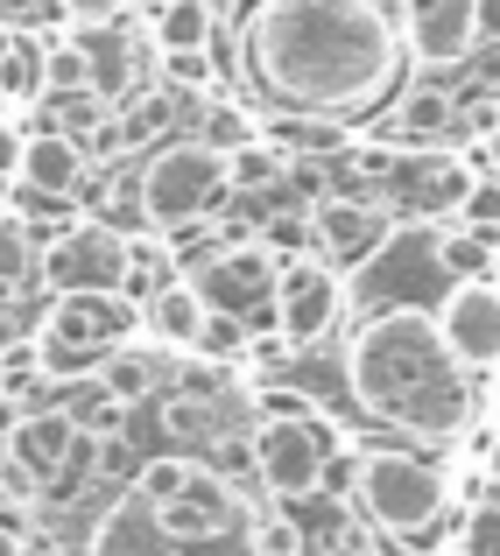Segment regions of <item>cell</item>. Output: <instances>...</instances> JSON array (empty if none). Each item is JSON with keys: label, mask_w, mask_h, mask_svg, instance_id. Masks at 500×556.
<instances>
[{"label": "cell", "mask_w": 500, "mask_h": 556, "mask_svg": "<svg viewBox=\"0 0 500 556\" xmlns=\"http://www.w3.org/2000/svg\"><path fill=\"white\" fill-rule=\"evenodd\" d=\"M402 22L380 0H247L233 71L268 121H366L402 85Z\"/></svg>", "instance_id": "cell-1"}, {"label": "cell", "mask_w": 500, "mask_h": 556, "mask_svg": "<svg viewBox=\"0 0 500 556\" xmlns=\"http://www.w3.org/2000/svg\"><path fill=\"white\" fill-rule=\"evenodd\" d=\"M346 394L360 416L388 422V430L416 437V444H451L473 430V367L445 345L437 311H366L346 331Z\"/></svg>", "instance_id": "cell-2"}, {"label": "cell", "mask_w": 500, "mask_h": 556, "mask_svg": "<svg viewBox=\"0 0 500 556\" xmlns=\"http://www.w3.org/2000/svg\"><path fill=\"white\" fill-rule=\"evenodd\" d=\"M346 486H352V507L366 515V529L395 535V543H416V535L445 529L451 515V479L416 451H380V444L360 451Z\"/></svg>", "instance_id": "cell-3"}, {"label": "cell", "mask_w": 500, "mask_h": 556, "mask_svg": "<svg viewBox=\"0 0 500 556\" xmlns=\"http://www.w3.org/2000/svg\"><path fill=\"white\" fill-rule=\"evenodd\" d=\"M338 444H346V437H338L325 416H311L297 394H261V422H254V437H247V465H254L261 493H275V501H311V493H325Z\"/></svg>", "instance_id": "cell-4"}, {"label": "cell", "mask_w": 500, "mask_h": 556, "mask_svg": "<svg viewBox=\"0 0 500 556\" xmlns=\"http://www.w3.org/2000/svg\"><path fill=\"white\" fill-rule=\"evenodd\" d=\"M141 331V303L127 289H71V296H50L36 325V359L50 380H92L99 359L113 345H127Z\"/></svg>", "instance_id": "cell-5"}, {"label": "cell", "mask_w": 500, "mask_h": 556, "mask_svg": "<svg viewBox=\"0 0 500 556\" xmlns=\"http://www.w3.org/2000/svg\"><path fill=\"white\" fill-rule=\"evenodd\" d=\"M218 198H233V184L212 141H163L135 163V218L155 232H190Z\"/></svg>", "instance_id": "cell-6"}, {"label": "cell", "mask_w": 500, "mask_h": 556, "mask_svg": "<svg viewBox=\"0 0 500 556\" xmlns=\"http://www.w3.org/2000/svg\"><path fill=\"white\" fill-rule=\"evenodd\" d=\"M254 422H261V402L226 374V359H198V353H190V367L155 402V430L170 444H190V451L240 444V437H254Z\"/></svg>", "instance_id": "cell-7"}, {"label": "cell", "mask_w": 500, "mask_h": 556, "mask_svg": "<svg viewBox=\"0 0 500 556\" xmlns=\"http://www.w3.org/2000/svg\"><path fill=\"white\" fill-rule=\"evenodd\" d=\"M451 282H459V275L445 268L437 226H395L388 240H380V254L360 261L352 317H366V311H437Z\"/></svg>", "instance_id": "cell-8"}, {"label": "cell", "mask_w": 500, "mask_h": 556, "mask_svg": "<svg viewBox=\"0 0 500 556\" xmlns=\"http://www.w3.org/2000/svg\"><path fill=\"white\" fill-rule=\"evenodd\" d=\"M346 268H332L325 254H311V247H297V254H283V275H275V331H283V345H317L332 339L338 325H346Z\"/></svg>", "instance_id": "cell-9"}, {"label": "cell", "mask_w": 500, "mask_h": 556, "mask_svg": "<svg viewBox=\"0 0 500 556\" xmlns=\"http://www.w3.org/2000/svg\"><path fill=\"white\" fill-rule=\"evenodd\" d=\"M303 232H311V254H325L332 268H360L395 232V204L374 198V190L338 184V190H317V198L303 204Z\"/></svg>", "instance_id": "cell-10"}, {"label": "cell", "mask_w": 500, "mask_h": 556, "mask_svg": "<svg viewBox=\"0 0 500 556\" xmlns=\"http://www.w3.org/2000/svg\"><path fill=\"white\" fill-rule=\"evenodd\" d=\"M36 275H42L50 296H71V289H121L127 282V226H113V218H99V212L71 218V226L42 247Z\"/></svg>", "instance_id": "cell-11"}, {"label": "cell", "mask_w": 500, "mask_h": 556, "mask_svg": "<svg viewBox=\"0 0 500 556\" xmlns=\"http://www.w3.org/2000/svg\"><path fill=\"white\" fill-rule=\"evenodd\" d=\"M254 529H261V521H254ZM85 556H261V543H254V535H240V543H184V535H170L163 521H155V507L127 486L121 501L92 521Z\"/></svg>", "instance_id": "cell-12"}, {"label": "cell", "mask_w": 500, "mask_h": 556, "mask_svg": "<svg viewBox=\"0 0 500 556\" xmlns=\"http://www.w3.org/2000/svg\"><path fill=\"white\" fill-rule=\"evenodd\" d=\"M275 275H283V261H275L268 240H233V247H212V254L190 268V282L204 289V303L226 317H261L275 311Z\"/></svg>", "instance_id": "cell-13"}, {"label": "cell", "mask_w": 500, "mask_h": 556, "mask_svg": "<svg viewBox=\"0 0 500 556\" xmlns=\"http://www.w3.org/2000/svg\"><path fill=\"white\" fill-rule=\"evenodd\" d=\"M402 42L430 71L473 64V50L487 42L479 36V0H402Z\"/></svg>", "instance_id": "cell-14"}, {"label": "cell", "mask_w": 500, "mask_h": 556, "mask_svg": "<svg viewBox=\"0 0 500 556\" xmlns=\"http://www.w3.org/2000/svg\"><path fill=\"white\" fill-rule=\"evenodd\" d=\"M437 331H445V345L473 374H493L500 367V282H493V275L451 282L445 303H437Z\"/></svg>", "instance_id": "cell-15"}, {"label": "cell", "mask_w": 500, "mask_h": 556, "mask_svg": "<svg viewBox=\"0 0 500 556\" xmlns=\"http://www.w3.org/2000/svg\"><path fill=\"white\" fill-rule=\"evenodd\" d=\"M0 451H8V458L50 493V486H64V472L85 458V430H78V416H71L64 402H42V408H28V416L14 422V437Z\"/></svg>", "instance_id": "cell-16"}, {"label": "cell", "mask_w": 500, "mask_h": 556, "mask_svg": "<svg viewBox=\"0 0 500 556\" xmlns=\"http://www.w3.org/2000/svg\"><path fill=\"white\" fill-rule=\"evenodd\" d=\"M78 42H85V56H92V92L113 99V106H127V99L141 92V78H149V42H155V28L113 14V22H85Z\"/></svg>", "instance_id": "cell-17"}, {"label": "cell", "mask_w": 500, "mask_h": 556, "mask_svg": "<svg viewBox=\"0 0 500 556\" xmlns=\"http://www.w3.org/2000/svg\"><path fill=\"white\" fill-rule=\"evenodd\" d=\"M402 177H409V212L416 218H459V204H465V190H473L479 169L465 163V155H416V163H402Z\"/></svg>", "instance_id": "cell-18"}, {"label": "cell", "mask_w": 500, "mask_h": 556, "mask_svg": "<svg viewBox=\"0 0 500 556\" xmlns=\"http://www.w3.org/2000/svg\"><path fill=\"white\" fill-rule=\"evenodd\" d=\"M204 325H212V303H204V289L190 282V275H176L170 289H155V296L141 303V331H149L155 345H176V353H190Z\"/></svg>", "instance_id": "cell-19"}, {"label": "cell", "mask_w": 500, "mask_h": 556, "mask_svg": "<svg viewBox=\"0 0 500 556\" xmlns=\"http://www.w3.org/2000/svg\"><path fill=\"white\" fill-rule=\"evenodd\" d=\"M85 163H92V155H85L78 141L64 135V127H42V135H28L22 184L36 190V198H71V190L85 184Z\"/></svg>", "instance_id": "cell-20"}, {"label": "cell", "mask_w": 500, "mask_h": 556, "mask_svg": "<svg viewBox=\"0 0 500 556\" xmlns=\"http://www.w3.org/2000/svg\"><path fill=\"white\" fill-rule=\"evenodd\" d=\"M99 388L113 394L121 408H135V402H149L155 388L170 380V367H163V345H141V339H127V345H113L107 359H99Z\"/></svg>", "instance_id": "cell-21"}, {"label": "cell", "mask_w": 500, "mask_h": 556, "mask_svg": "<svg viewBox=\"0 0 500 556\" xmlns=\"http://www.w3.org/2000/svg\"><path fill=\"white\" fill-rule=\"evenodd\" d=\"M289 149L275 135H254L247 149H233L226 155V184H233V198H268V190H283L289 184Z\"/></svg>", "instance_id": "cell-22"}, {"label": "cell", "mask_w": 500, "mask_h": 556, "mask_svg": "<svg viewBox=\"0 0 500 556\" xmlns=\"http://www.w3.org/2000/svg\"><path fill=\"white\" fill-rule=\"evenodd\" d=\"M176 275H184V268H176V254H170V240H163V232H155V226H141V232H127V296H135V303H149L155 296V289H170L176 282Z\"/></svg>", "instance_id": "cell-23"}, {"label": "cell", "mask_w": 500, "mask_h": 556, "mask_svg": "<svg viewBox=\"0 0 500 556\" xmlns=\"http://www.w3.org/2000/svg\"><path fill=\"white\" fill-rule=\"evenodd\" d=\"M42 99V42L28 28H8L0 36V106H28Z\"/></svg>", "instance_id": "cell-24"}, {"label": "cell", "mask_w": 500, "mask_h": 556, "mask_svg": "<svg viewBox=\"0 0 500 556\" xmlns=\"http://www.w3.org/2000/svg\"><path fill=\"white\" fill-rule=\"evenodd\" d=\"M149 28H155V50H212L218 8L212 0H163Z\"/></svg>", "instance_id": "cell-25"}, {"label": "cell", "mask_w": 500, "mask_h": 556, "mask_svg": "<svg viewBox=\"0 0 500 556\" xmlns=\"http://www.w3.org/2000/svg\"><path fill=\"white\" fill-rule=\"evenodd\" d=\"M437 247H445V268L459 275V282H473V275H493V261H500V232L465 226V218H445V226H437Z\"/></svg>", "instance_id": "cell-26"}, {"label": "cell", "mask_w": 500, "mask_h": 556, "mask_svg": "<svg viewBox=\"0 0 500 556\" xmlns=\"http://www.w3.org/2000/svg\"><path fill=\"white\" fill-rule=\"evenodd\" d=\"M261 135V121H254V106H240V99H204L198 106V141H212L218 155H233V149H247V141Z\"/></svg>", "instance_id": "cell-27"}, {"label": "cell", "mask_w": 500, "mask_h": 556, "mask_svg": "<svg viewBox=\"0 0 500 556\" xmlns=\"http://www.w3.org/2000/svg\"><path fill=\"white\" fill-rule=\"evenodd\" d=\"M64 92H92V56H85L78 36L42 42V99H64Z\"/></svg>", "instance_id": "cell-28"}, {"label": "cell", "mask_w": 500, "mask_h": 556, "mask_svg": "<svg viewBox=\"0 0 500 556\" xmlns=\"http://www.w3.org/2000/svg\"><path fill=\"white\" fill-rule=\"evenodd\" d=\"M451 106H459V92H445V85H423V92L402 99V113H395V135H402V141L445 135V127H451Z\"/></svg>", "instance_id": "cell-29"}, {"label": "cell", "mask_w": 500, "mask_h": 556, "mask_svg": "<svg viewBox=\"0 0 500 556\" xmlns=\"http://www.w3.org/2000/svg\"><path fill=\"white\" fill-rule=\"evenodd\" d=\"M155 64H163L170 92H190V99H212L218 92V56L212 50H155Z\"/></svg>", "instance_id": "cell-30"}, {"label": "cell", "mask_w": 500, "mask_h": 556, "mask_svg": "<svg viewBox=\"0 0 500 556\" xmlns=\"http://www.w3.org/2000/svg\"><path fill=\"white\" fill-rule=\"evenodd\" d=\"M198 472V451H163V458H141L135 465V493L141 501H176Z\"/></svg>", "instance_id": "cell-31"}, {"label": "cell", "mask_w": 500, "mask_h": 556, "mask_svg": "<svg viewBox=\"0 0 500 556\" xmlns=\"http://www.w3.org/2000/svg\"><path fill=\"white\" fill-rule=\"evenodd\" d=\"M459 556H500V486H487L459 521Z\"/></svg>", "instance_id": "cell-32"}, {"label": "cell", "mask_w": 500, "mask_h": 556, "mask_svg": "<svg viewBox=\"0 0 500 556\" xmlns=\"http://www.w3.org/2000/svg\"><path fill=\"white\" fill-rule=\"evenodd\" d=\"M254 543H261V556H311V549H303V521H297V507H289V501H275L268 515H261Z\"/></svg>", "instance_id": "cell-33"}, {"label": "cell", "mask_w": 500, "mask_h": 556, "mask_svg": "<svg viewBox=\"0 0 500 556\" xmlns=\"http://www.w3.org/2000/svg\"><path fill=\"white\" fill-rule=\"evenodd\" d=\"M36 268V247H28V226L14 212H0V282H22Z\"/></svg>", "instance_id": "cell-34"}, {"label": "cell", "mask_w": 500, "mask_h": 556, "mask_svg": "<svg viewBox=\"0 0 500 556\" xmlns=\"http://www.w3.org/2000/svg\"><path fill=\"white\" fill-rule=\"evenodd\" d=\"M459 218H465V226L500 232V169H479V177H473V190H465V204H459Z\"/></svg>", "instance_id": "cell-35"}, {"label": "cell", "mask_w": 500, "mask_h": 556, "mask_svg": "<svg viewBox=\"0 0 500 556\" xmlns=\"http://www.w3.org/2000/svg\"><path fill=\"white\" fill-rule=\"evenodd\" d=\"M240 331H247V325H240V317H226V311H212V325H204V331H198V345H190V353H198V359H233V353H240V345H247V339H240Z\"/></svg>", "instance_id": "cell-36"}, {"label": "cell", "mask_w": 500, "mask_h": 556, "mask_svg": "<svg viewBox=\"0 0 500 556\" xmlns=\"http://www.w3.org/2000/svg\"><path fill=\"white\" fill-rule=\"evenodd\" d=\"M22 155H28V127L0 113V184H8V177H22Z\"/></svg>", "instance_id": "cell-37"}, {"label": "cell", "mask_w": 500, "mask_h": 556, "mask_svg": "<svg viewBox=\"0 0 500 556\" xmlns=\"http://www.w3.org/2000/svg\"><path fill=\"white\" fill-rule=\"evenodd\" d=\"M42 14H64L57 0H0V28H42Z\"/></svg>", "instance_id": "cell-38"}, {"label": "cell", "mask_w": 500, "mask_h": 556, "mask_svg": "<svg viewBox=\"0 0 500 556\" xmlns=\"http://www.w3.org/2000/svg\"><path fill=\"white\" fill-rule=\"evenodd\" d=\"M57 8L85 28V22H113V14H127V0H57Z\"/></svg>", "instance_id": "cell-39"}, {"label": "cell", "mask_w": 500, "mask_h": 556, "mask_svg": "<svg viewBox=\"0 0 500 556\" xmlns=\"http://www.w3.org/2000/svg\"><path fill=\"white\" fill-rule=\"evenodd\" d=\"M479 36L500 42V0H479Z\"/></svg>", "instance_id": "cell-40"}, {"label": "cell", "mask_w": 500, "mask_h": 556, "mask_svg": "<svg viewBox=\"0 0 500 556\" xmlns=\"http://www.w3.org/2000/svg\"><path fill=\"white\" fill-rule=\"evenodd\" d=\"M0 556H28V543H22V535L8 529V521H0Z\"/></svg>", "instance_id": "cell-41"}, {"label": "cell", "mask_w": 500, "mask_h": 556, "mask_svg": "<svg viewBox=\"0 0 500 556\" xmlns=\"http://www.w3.org/2000/svg\"><path fill=\"white\" fill-rule=\"evenodd\" d=\"M380 8H402V0H380Z\"/></svg>", "instance_id": "cell-42"}, {"label": "cell", "mask_w": 500, "mask_h": 556, "mask_svg": "<svg viewBox=\"0 0 500 556\" xmlns=\"http://www.w3.org/2000/svg\"><path fill=\"white\" fill-rule=\"evenodd\" d=\"M493 282H500V261H493Z\"/></svg>", "instance_id": "cell-43"}, {"label": "cell", "mask_w": 500, "mask_h": 556, "mask_svg": "<svg viewBox=\"0 0 500 556\" xmlns=\"http://www.w3.org/2000/svg\"><path fill=\"white\" fill-rule=\"evenodd\" d=\"M493 388H500V367H493Z\"/></svg>", "instance_id": "cell-44"}]
</instances>
